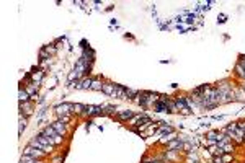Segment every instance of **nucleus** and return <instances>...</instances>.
Listing matches in <instances>:
<instances>
[{"instance_id": "6", "label": "nucleus", "mask_w": 245, "mask_h": 163, "mask_svg": "<svg viewBox=\"0 0 245 163\" xmlns=\"http://www.w3.org/2000/svg\"><path fill=\"white\" fill-rule=\"evenodd\" d=\"M92 83H93L92 79H83V80H80V82H77L74 87H75V88H83V90H87V88H92Z\"/></svg>"}, {"instance_id": "21", "label": "nucleus", "mask_w": 245, "mask_h": 163, "mask_svg": "<svg viewBox=\"0 0 245 163\" xmlns=\"http://www.w3.org/2000/svg\"><path fill=\"white\" fill-rule=\"evenodd\" d=\"M61 161H62V158H61V157H59V158H56V160H54V161H52V163H61Z\"/></svg>"}, {"instance_id": "3", "label": "nucleus", "mask_w": 245, "mask_h": 163, "mask_svg": "<svg viewBox=\"0 0 245 163\" xmlns=\"http://www.w3.org/2000/svg\"><path fill=\"white\" fill-rule=\"evenodd\" d=\"M56 113H57V116H67L69 113H72V104L69 103H64V104H59V106H56Z\"/></svg>"}, {"instance_id": "14", "label": "nucleus", "mask_w": 245, "mask_h": 163, "mask_svg": "<svg viewBox=\"0 0 245 163\" xmlns=\"http://www.w3.org/2000/svg\"><path fill=\"white\" fill-rule=\"evenodd\" d=\"M103 91L113 96V95H114V83H105V85H103Z\"/></svg>"}, {"instance_id": "20", "label": "nucleus", "mask_w": 245, "mask_h": 163, "mask_svg": "<svg viewBox=\"0 0 245 163\" xmlns=\"http://www.w3.org/2000/svg\"><path fill=\"white\" fill-rule=\"evenodd\" d=\"M69 119H70V116H61V117H59V121L66 124V122H69Z\"/></svg>"}, {"instance_id": "16", "label": "nucleus", "mask_w": 245, "mask_h": 163, "mask_svg": "<svg viewBox=\"0 0 245 163\" xmlns=\"http://www.w3.org/2000/svg\"><path fill=\"white\" fill-rule=\"evenodd\" d=\"M20 163H36V158L28 157V155H23V157H21V160H20Z\"/></svg>"}, {"instance_id": "9", "label": "nucleus", "mask_w": 245, "mask_h": 163, "mask_svg": "<svg viewBox=\"0 0 245 163\" xmlns=\"http://www.w3.org/2000/svg\"><path fill=\"white\" fill-rule=\"evenodd\" d=\"M52 127H54V129H56L57 132L61 134L62 137L66 136V126H64V122H61V121H57V122H54V124H52Z\"/></svg>"}, {"instance_id": "18", "label": "nucleus", "mask_w": 245, "mask_h": 163, "mask_svg": "<svg viewBox=\"0 0 245 163\" xmlns=\"http://www.w3.org/2000/svg\"><path fill=\"white\" fill-rule=\"evenodd\" d=\"M222 152H226V153H232V152H234V145L226 144L224 147H222Z\"/></svg>"}, {"instance_id": "22", "label": "nucleus", "mask_w": 245, "mask_h": 163, "mask_svg": "<svg viewBox=\"0 0 245 163\" xmlns=\"http://www.w3.org/2000/svg\"><path fill=\"white\" fill-rule=\"evenodd\" d=\"M36 163H41V161H36Z\"/></svg>"}, {"instance_id": "15", "label": "nucleus", "mask_w": 245, "mask_h": 163, "mask_svg": "<svg viewBox=\"0 0 245 163\" xmlns=\"http://www.w3.org/2000/svg\"><path fill=\"white\" fill-rule=\"evenodd\" d=\"M103 85H105V83H102L100 80H93V83H92V90H98V91H100V90H103Z\"/></svg>"}, {"instance_id": "4", "label": "nucleus", "mask_w": 245, "mask_h": 163, "mask_svg": "<svg viewBox=\"0 0 245 163\" xmlns=\"http://www.w3.org/2000/svg\"><path fill=\"white\" fill-rule=\"evenodd\" d=\"M30 145L31 147H34V148H38V150H42V152H46V153H49V152H52V148H49V147H46L44 144H41L38 139H31V142H30Z\"/></svg>"}, {"instance_id": "19", "label": "nucleus", "mask_w": 245, "mask_h": 163, "mask_svg": "<svg viewBox=\"0 0 245 163\" xmlns=\"http://www.w3.org/2000/svg\"><path fill=\"white\" fill-rule=\"evenodd\" d=\"M221 158H222V163H227V161L232 160V155H224V157H221Z\"/></svg>"}, {"instance_id": "12", "label": "nucleus", "mask_w": 245, "mask_h": 163, "mask_svg": "<svg viewBox=\"0 0 245 163\" xmlns=\"http://www.w3.org/2000/svg\"><path fill=\"white\" fill-rule=\"evenodd\" d=\"M168 148H170V150H182V148H183L182 140H178V139H177V140H173L172 144H168Z\"/></svg>"}, {"instance_id": "7", "label": "nucleus", "mask_w": 245, "mask_h": 163, "mask_svg": "<svg viewBox=\"0 0 245 163\" xmlns=\"http://www.w3.org/2000/svg\"><path fill=\"white\" fill-rule=\"evenodd\" d=\"M175 104H177L178 109L182 108V111L185 113V114H188V113H190V108H188V106H186V103H185V98H177V100H175Z\"/></svg>"}, {"instance_id": "13", "label": "nucleus", "mask_w": 245, "mask_h": 163, "mask_svg": "<svg viewBox=\"0 0 245 163\" xmlns=\"http://www.w3.org/2000/svg\"><path fill=\"white\" fill-rule=\"evenodd\" d=\"M132 116H134L132 111H121V113H118V117L121 119V121H124V119H131Z\"/></svg>"}, {"instance_id": "11", "label": "nucleus", "mask_w": 245, "mask_h": 163, "mask_svg": "<svg viewBox=\"0 0 245 163\" xmlns=\"http://www.w3.org/2000/svg\"><path fill=\"white\" fill-rule=\"evenodd\" d=\"M72 113H77V114L87 113V106H83V104H72Z\"/></svg>"}, {"instance_id": "8", "label": "nucleus", "mask_w": 245, "mask_h": 163, "mask_svg": "<svg viewBox=\"0 0 245 163\" xmlns=\"http://www.w3.org/2000/svg\"><path fill=\"white\" fill-rule=\"evenodd\" d=\"M20 111L21 113H25L26 116H30L31 113H33V106L30 101H26V103H20Z\"/></svg>"}, {"instance_id": "2", "label": "nucleus", "mask_w": 245, "mask_h": 163, "mask_svg": "<svg viewBox=\"0 0 245 163\" xmlns=\"http://www.w3.org/2000/svg\"><path fill=\"white\" fill-rule=\"evenodd\" d=\"M23 155H28V157H33V158H44L46 152L38 150V148H34V147H31V145H28L25 150H23Z\"/></svg>"}, {"instance_id": "1", "label": "nucleus", "mask_w": 245, "mask_h": 163, "mask_svg": "<svg viewBox=\"0 0 245 163\" xmlns=\"http://www.w3.org/2000/svg\"><path fill=\"white\" fill-rule=\"evenodd\" d=\"M41 132H42V134H44V136L49 139V142H51L52 145H59V144L62 142V136H61V134L54 129L52 126H51V127H46V129H44V131H41Z\"/></svg>"}, {"instance_id": "17", "label": "nucleus", "mask_w": 245, "mask_h": 163, "mask_svg": "<svg viewBox=\"0 0 245 163\" xmlns=\"http://www.w3.org/2000/svg\"><path fill=\"white\" fill-rule=\"evenodd\" d=\"M25 127H26V117H23L20 114V134H21V131H23Z\"/></svg>"}, {"instance_id": "10", "label": "nucleus", "mask_w": 245, "mask_h": 163, "mask_svg": "<svg viewBox=\"0 0 245 163\" xmlns=\"http://www.w3.org/2000/svg\"><path fill=\"white\" fill-rule=\"evenodd\" d=\"M18 100H20V103H26L28 100H30V95H28L26 90L20 88V91H18Z\"/></svg>"}, {"instance_id": "5", "label": "nucleus", "mask_w": 245, "mask_h": 163, "mask_svg": "<svg viewBox=\"0 0 245 163\" xmlns=\"http://www.w3.org/2000/svg\"><path fill=\"white\" fill-rule=\"evenodd\" d=\"M87 114L88 116H100V114H103V108L102 106H87Z\"/></svg>"}]
</instances>
